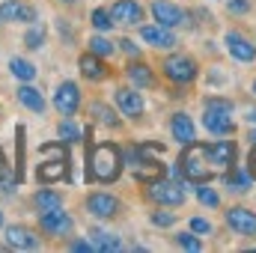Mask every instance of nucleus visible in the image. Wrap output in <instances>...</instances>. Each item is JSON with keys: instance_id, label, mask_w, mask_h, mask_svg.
<instances>
[{"instance_id": "f257e3e1", "label": "nucleus", "mask_w": 256, "mask_h": 253, "mask_svg": "<svg viewBox=\"0 0 256 253\" xmlns=\"http://www.w3.org/2000/svg\"><path fill=\"white\" fill-rule=\"evenodd\" d=\"M202 126L206 131L218 134V137H226L236 131L232 122V102L230 98H220V96H208L202 102Z\"/></svg>"}, {"instance_id": "f03ea898", "label": "nucleus", "mask_w": 256, "mask_h": 253, "mask_svg": "<svg viewBox=\"0 0 256 253\" xmlns=\"http://www.w3.org/2000/svg\"><path fill=\"white\" fill-rule=\"evenodd\" d=\"M120 170H122V155H120L116 146L102 143V146L92 149V155H90V173H92V179L114 182L120 176Z\"/></svg>"}, {"instance_id": "7ed1b4c3", "label": "nucleus", "mask_w": 256, "mask_h": 253, "mask_svg": "<svg viewBox=\"0 0 256 253\" xmlns=\"http://www.w3.org/2000/svg\"><path fill=\"white\" fill-rule=\"evenodd\" d=\"M179 170H182V176L188 179V182H208L212 179V164H208V152H206V146L202 143H188L185 146V152H182V158H179Z\"/></svg>"}, {"instance_id": "20e7f679", "label": "nucleus", "mask_w": 256, "mask_h": 253, "mask_svg": "<svg viewBox=\"0 0 256 253\" xmlns=\"http://www.w3.org/2000/svg\"><path fill=\"white\" fill-rule=\"evenodd\" d=\"M128 167H131V173H134L140 182H155V179L164 176V167H161L158 161L146 158V149H143V146L128 152Z\"/></svg>"}, {"instance_id": "39448f33", "label": "nucleus", "mask_w": 256, "mask_h": 253, "mask_svg": "<svg viewBox=\"0 0 256 253\" xmlns=\"http://www.w3.org/2000/svg\"><path fill=\"white\" fill-rule=\"evenodd\" d=\"M161 68H164V78L173 80V84H191L194 78H196V63H194L191 57H185V54L167 57Z\"/></svg>"}, {"instance_id": "423d86ee", "label": "nucleus", "mask_w": 256, "mask_h": 253, "mask_svg": "<svg viewBox=\"0 0 256 253\" xmlns=\"http://www.w3.org/2000/svg\"><path fill=\"white\" fill-rule=\"evenodd\" d=\"M149 196L161 206H182L185 202V188L179 182H167V179H155L149 182Z\"/></svg>"}, {"instance_id": "0eeeda50", "label": "nucleus", "mask_w": 256, "mask_h": 253, "mask_svg": "<svg viewBox=\"0 0 256 253\" xmlns=\"http://www.w3.org/2000/svg\"><path fill=\"white\" fill-rule=\"evenodd\" d=\"M54 108H57L60 116H72V114L80 108V90H78V84L63 80V84L57 86V92H54Z\"/></svg>"}, {"instance_id": "6e6552de", "label": "nucleus", "mask_w": 256, "mask_h": 253, "mask_svg": "<svg viewBox=\"0 0 256 253\" xmlns=\"http://www.w3.org/2000/svg\"><path fill=\"white\" fill-rule=\"evenodd\" d=\"M224 45H226V51H230L236 60H242V63H254L256 60V45L248 36H242L238 30H230V33L224 36Z\"/></svg>"}, {"instance_id": "1a4fd4ad", "label": "nucleus", "mask_w": 256, "mask_h": 253, "mask_svg": "<svg viewBox=\"0 0 256 253\" xmlns=\"http://www.w3.org/2000/svg\"><path fill=\"white\" fill-rule=\"evenodd\" d=\"M226 226L238 236H254L256 238V214L244 206H236V208L226 212Z\"/></svg>"}, {"instance_id": "9d476101", "label": "nucleus", "mask_w": 256, "mask_h": 253, "mask_svg": "<svg viewBox=\"0 0 256 253\" xmlns=\"http://www.w3.org/2000/svg\"><path fill=\"white\" fill-rule=\"evenodd\" d=\"M152 15H155V24H164V27H179L188 18L185 9L170 0H152Z\"/></svg>"}, {"instance_id": "9b49d317", "label": "nucleus", "mask_w": 256, "mask_h": 253, "mask_svg": "<svg viewBox=\"0 0 256 253\" xmlns=\"http://www.w3.org/2000/svg\"><path fill=\"white\" fill-rule=\"evenodd\" d=\"M140 36H143L146 45H152V48H158V51H170V48L176 45L173 27H164V24H149V27L140 30Z\"/></svg>"}, {"instance_id": "f8f14e48", "label": "nucleus", "mask_w": 256, "mask_h": 253, "mask_svg": "<svg viewBox=\"0 0 256 253\" xmlns=\"http://www.w3.org/2000/svg\"><path fill=\"white\" fill-rule=\"evenodd\" d=\"M206 152H208V164H212V170H226V167L236 161V143H232V140L212 143V146H206Z\"/></svg>"}, {"instance_id": "ddd939ff", "label": "nucleus", "mask_w": 256, "mask_h": 253, "mask_svg": "<svg viewBox=\"0 0 256 253\" xmlns=\"http://www.w3.org/2000/svg\"><path fill=\"white\" fill-rule=\"evenodd\" d=\"M6 244L15 248V250H36V248H39V236H36L30 226L15 224V226L6 230Z\"/></svg>"}, {"instance_id": "4468645a", "label": "nucleus", "mask_w": 256, "mask_h": 253, "mask_svg": "<svg viewBox=\"0 0 256 253\" xmlns=\"http://www.w3.org/2000/svg\"><path fill=\"white\" fill-rule=\"evenodd\" d=\"M39 226L48 232V236H68L72 232V218L66 214L63 208H54V212H45L39 218Z\"/></svg>"}, {"instance_id": "2eb2a0df", "label": "nucleus", "mask_w": 256, "mask_h": 253, "mask_svg": "<svg viewBox=\"0 0 256 253\" xmlns=\"http://www.w3.org/2000/svg\"><path fill=\"white\" fill-rule=\"evenodd\" d=\"M0 21H36V9L30 3H21V0H6L0 3Z\"/></svg>"}, {"instance_id": "dca6fc26", "label": "nucleus", "mask_w": 256, "mask_h": 253, "mask_svg": "<svg viewBox=\"0 0 256 253\" xmlns=\"http://www.w3.org/2000/svg\"><path fill=\"white\" fill-rule=\"evenodd\" d=\"M110 18H114V24H137L143 18V9L137 0H116L110 6Z\"/></svg>"}, {"instance_id": "f3484780", "label": "nucleus", "mask_w": 256, "mask_h": 253, "mask_svg": "<svg viewBox=\"0 0 256 253\" xmlns=\"http://www.w3.org/2000/svg\"><path fill=\"white\" fill-rule=\"evenodd\" d=\"M116 104H120V110H122L126 116H131V120H137V116L143 114V98H140L137 86H134V90H128V86L116 90Z\"/></svg>"}, {"instance_id": "a211bd4d", "label": "nucleus", "mask_w": 256, "mask_h": 253, "mask_svg": "<svg viewBox=\"0 0 256 253\" xmlns=\"http://www.w3.org/2000/svg\"><path fill=\"white\" fill-rule=\"evenodd\" d=\"M86 208L96 214V218H114L120 212V200L110 196V194H92L86 200Z\"/></svg>"}, {"instance_id": "6ab92c4d", "label": "nucleus", "mask_w": 256, "mask_h": 253, "mask_svg": "<svg viewBox=\"0 0 256 253\" xmlns=\"http://www.w3.org/2000/svg\"><path fill=\"white\" fill-rule=\"evenodd\" d=\"M78 66H80V74H84L86 80H104V78L110 74V72H108V66H104V60H102V57H96L92 51H90V54H84Z\"/></svg>"}, {"instance_id": "aec40b11", "label": "nucleus", "mask_w": 256, "mask_h": 253, "mask_svg": "<svg viewBox=\"0 0 256 253\" xmlns=\"http://www.w3.org/2000/svg\"><path fill=\"white\" fill-rule=\"evenodd\" d=\"M170 131H173V137L182 143V146H188L196 140V131H194V122L188 114H176L173 120H170Z\"/></svg>"}, {"instance_id": "412c9836", "label": "nucleus", "mask_w": 256, "mask_h": 253, "mask_svg": "<svg viewBox=\"0 0 256 253\" xmlns=\"http://www.w3.org/2000/svg\"><path fill=\"white\" fill-rule=\"evenodd\" d=\"M18 102H21L27 110H33V114H42V110H45V98H42V92H39L36 86H30V84L18 86Z\"/></svg>"}, {"instance_id": "4be33fe9", "label": "nucleus", "mask_w": 256, "mask_h": 253, "mask_svg": "<svg viewBox=\"0 0 256 253\" xmlns=\"http://www.w3.org/2000/svg\"><path fill=\"white\" fill-rule=\"evenodd\" d=\"M126 74L134 86H152V80H155V78H152V68L146 63H131L126 68Z\"/></svg>"}, {"instance_id": "5701e85b", "label": "nucleus", "mask_w": 256, "mask_h": 253, "mask_svg": "<svg viewBox=\"0 0 256 253\" xmlns=\"http://www.w3.org/2000/svg\"><path fill=\"white\" fill-rule=\"evenodd\" d=\"M9 72H12L18 80H24V84H30V80L36 78V66L30 63V60H24V57H12V60H9Z\"/></svg>"}, {"instance_id": "b1692460", "label": "nucleus", "mask_w": 256, "mask_h": 253, "mask_svg": "<svg viewBox=\"0 0 256 253\" xmlns=\"http://www.w3.org/2000/svg\"><path fill=\"white\" fill-rule=\"evenodd\" d=\"M36 208H39V214H45V212L63 208V200H60V194H54V190H39V194H36Z\"/></svg>"}, {"instance_id": "393cba45", "label": "nucleus", "mask_w": 256, "mask_h": 253, "mask_svg": "<svg viewBox=\"0 0 256 253\" xmlns=\"http://www.w3.org/2000/svg\"><path fill=\"white\" fill-rule=\"evenodd\" d=\"M224 179H226V185L232 190H244L250 185V173H242V170H236L232 164L226 167V176H224Z\"/></svg>"}, {"instance_id": "a878e982", "label": "nucleus", "mask_w": 256, "mask_h": 253, "mask_svg": "<svg viewBox=\"0 0 256 253\" xmlns=\"http://www.w3.org/2000/svg\"><path fill=\"white\" fill-rule=\"evenodd\" d=\"M63 176H66V158H60V161H51V164H45V167H39V179H45V182L63 179Z\"/></svg>"}, {"instance_id": "bb28decb", "label": "nucleus", "mask_w": 256, "mask_h": 253, "mask_svg": "<svg viewBox=\"0 0 256 253\" xmlns=\"http://www.w3.org/2000/svg\"><path fill=\"white\" fill-rule=\"evenodd\" d=\"M92 114H96V120H98L102 126H108V128H116V126H120V116H116L108 104H102V102H96V104H92Z\"/></svg>"}, {"instance_id": "cd10ccee", "label": "nucleus", "mask_w": 256, "mask_h": 253, "mask_svg": "<svg viewBox=\"0 0 256 253\" xmlns=\"http://www.w3.org/2000/svg\"><path fill=\"white\" fill-rule=\"evenodd\" d=\"M90 51H92L96 57H102V60H104V57H114V51H116V48L110 45V39H104V36H92V39H90Z\"/></svg>"}, {"instance_id": "c85d7f7f", "label": "nucleus", "mask_w": 256, "mask_h": 253, "mask_svg": "<svg viewBox=\"0 0 256 253\" xmlns=\"http://www.w3.org/2000/svg\"><path fill=\"white\" fill-rule=\"evenodd\" d=\"M96 250H122V242L110 232H96Z\"/></svg>"}, {"instance_id": "c756f323", "label": "nucleus", "mask_w": 256, "mask_h": 253, "mask_svg": "<svg viewBox=\"0 0 256 253\" xmlns=\"http://www.w3.org/2000/svg\"><path fill=\"white\" fill-rule=\"evenodd\" d=\"M176 248H182V250H202V242H200V236L196 232H179L176 236Z\"/></svg>"}, {"instance_id": "7c9ffc66", "label": "nucleus", "mask_w": 256, "mask_h": 253, "mask_svg": "<svg viewBox=\"0 0 256 253\" xmlns=\"http://www.w3.org/2000/svg\"><path fill=\"white\" fill-rule=\"evenodd\" d=\"M92 27H96L98 33H104V30H110V27H114V18H110V9H96V12H92Z\"/></svg>"}, {"instance_id": "2f4dec72", "label": "nucleus", "mask_w": 256, "mask_h": 253, "mask_svg": "<svg viewBox=\"0 0 256 253\" xmlns=\"http://www.w3.org/2000/svg\"><path fill=\"white\" fill-rule=\"evenodd\" d=\"M196 200H200L202 206H208V208H218V206H220V196H218L212 188H206V185L196 188Z\"/></svg>"}, {"instance_id": "473e14b6", "label": "nucleus", "mask_w": 256, "mask_h": 253, "mask_svg": "<svg viewBox=\"0 0 256 253\" xmlns=\"http://www.w3.org/2000/svg\"><path fill=\"white\" fill-rule=\"evenodd\" d=\"M24 45H27L30 51H39V48L45 45V33H42V27H39V30H36V27H33V30H27V36H24Z\"/></svg>"}, {"instance_id": "72a5a7b5", "label": "nucleus", "mask_w": 256, "mask_h": 253, "mask_svg": "<svg viewBox=\"0 0 256 253\" xmlns=\"http://www.w3.org/2000/svg\"><path fill=\"white\" fill-rule=\"evenodd\" d=\"M149 220H152L155 226H173V224H176V214H170V212H155Z\"/></svg>"}, {"instance_id": "f704fd0d", "label": "nucleus", "mask_w": 256, "mask_h": 253, "mask_svg": "<svg viewBox=\"0 0 256 253\" xmlns=\"http://www.w3.org/2000/svg\"><path fill=\"white\" fill-rule=\"evenodd\" d=\"M191 232H196V236H212V224H208L206 218H194L191 220Z\"/></svg>"}, {"instance_id": "c9c22d12", "label": "nucleus", "mask_w": 256, "mask_h": 253, "mask_svg": "<svg viewBox=\"0 0 256 253\" xmlns=\"http://www.w3.org/2000/svg\"><path fill=\"white\" fill-rule=\"evenodd\" d=\"M226 9L232 15H244V12H250V0H226Z\"/></svg>"}, {"instance_id": "e433bc0d", "label": "nucleus", "mask_w": 256, "mask_h": 253, "mask_svg": "<svg viewBox=\"0 0 256 253\" xmlns=\"http://www.w3.org/2000/svg\"><path fill=\"white\" fill-rule=\"evenodd\" d=\"M60 137H63L66 143H72V140H78L80 134H78V128L72 126V122H60Z\"/></svg>"}, {"instance_id": "4c0bfd02", "label": "nucleus", "mask_w": 256, "mask_h": 253, "mask_svg": "<svg viewBox=\"0 0 256 253\" xmlns=\"http://www.w3.org/2000/svg\"><path fill=\"white\" fill-rule=\"evenodd\" d=\"M120 45H122V51H126V54H131V57H137V54H140V48H137V45H134L131 39H122Z\"/></svg>"}, {"instance_id": "58836bf2", "label": "nucleus", "mask_w": 256, "mask_h": 253, "mask_svg": "<svg viewBox=\"0 0 256 253\" xmlns=\"http://www.w3.org/2000/svg\"><path fill=\"white\" fill-rule=\"evenodd\" d=\"M72 250H78V253H90V250H96V244H90V242H74V244H72Z\"/></svg>"}, {"instance_id": "ea45409f", "label": "nucleus", "mask_w": 256, "mask_h": 253, "mask_svg": "<svg viewBox=\"0 0 256 253\" xmlns=\"http://www.w3.org/2000/svg\"><path fill=\"white\" fill-rule=\"evenodd\" d=\"M248 122H250V126L256 122V110H250V114H248Z\"/></svg>"}, {"instance_id": "a19ab883", "label": "nucleus", "mask_w": 256, "mask_h": 253, "mask_svg": "<svg viewBox=\"0 0 256 253\" xmlns=\"http://www.w3.org/2000/svg\"><path fill=\"white\" fill-rule=\"evenodd\" d=\"M250 176L256 179V161H250Z\"/></svg>"}, {"instance_id": "79ce46f5", "label": "nucleus", "mask_w": 256, "mask_h": 253, "mask_svg": "<svg viewBox=\"0 0 256 253\" xmlns=\"http://www.w3.org/2000/svg\"><path fill=\"white\" fill-rule=\"evenodd\" d=\"M250 143H254V146H256V131H254V134H250Z\"/></svg>"}, {"instance_id": "37998d69", "label": "nucleus", "mask_w": 256, "mask_h": 253, "mask_svg": "<svg viewBox=\"0 0 256 253\" xmlns=\"http://www.w3.org/2000/svg\"><path fill=\"white\" fill-rule=\"evenodd\" d=\"M0 173H3V155H0Z\"/></svg>"}, {"instance_id": "c03bdc74", "label": "nucleus", "mask_w": 256, "mask_h": 253, "mask_svg": "<svg viewBox=\"0 0 256 253\" xmlns=\"http://www.w3.org/2000/svg\"><path fill=\"white\" fill-rule=\"evenodd\" d=\"M0 226H3V212H0Z\"/></svg>"}, {"instance_id": "a18cd8bd", "label": "nucleus", "mask_w": 256, "mask_h": 253, "mask_svg": "<svg viewBox=\"0 0 256 253\" xmlns=\"http://www.w3.org/2000/svg\"><path fill=\"white\" fill-rule=\"evenodd\" d=\"M254 92H256V80H254Z\"/></svg>"}, {"instance_id": "49530a36", "label": "nucleus", "mask_w": 256, "mask_h": 253, "mask_svg": "<svg viewBox=\"0 0 256 253\" xmlns=\"http://www.w3.org/2000/svg\"><path fill=\"white\" fill-rule=\"evenodd\" d=\"M66 3H74V0H66Z\"/></svg>"}]
</instances>
